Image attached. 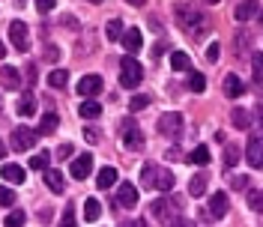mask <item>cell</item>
Masks as SVG:
<instances>
[{
    "label": "cell",
    "instance_id": "cell-1",
    "mask_svg": "<svg viewBox=\"0 0 263 227\" xmlns=\"http://www.w3.org/2000/svg\"><path fill=\"white\" fill-rule=\"evenodd\" d=\"M174 174L167 171V167H159V164H144V171H141V185L144 188H156V192H171L174 188Z\"/></svg>",
    "mask_w": 263,
    "mask_h": 227
},
{
    "label": "cell",
    "instance_id": "cell-2",
    "mask_svg": "<svg viewBox=\"0 0 263 227\" xmlns=\"http://www.w3.org/2000/svg\"><path fill=\"white\" fill-rule=\"evenodd\" d=\"M177 21L182 24V30H189L192 36H200V27H206V18L200 9L189 6V3H180L177 6Z\"/></svg>",
    "mask_w": 263,
    "mask_h": 227
},
{
    "label": "cell",
    "instance_id": "cell-3",
    "mask_svg": "<svg viewBox=\"0 0 263 227\" xmlns=\"http://www.w3.org/2000/svg\"><path fill=\"white\" fill-rule=\"evenodd\" d=\"M144 81V69H141V63L132 57V54H126L123 60H120V84L123 87H138V84Z\"/></svg>",
    "mask_w": 263,
    "mask_h": 227
},
{
    "label": "cell",
    "instance_id": "cell-4",
    "mask_svg": "<svg viewBox=\"0 0 263 227\" xmlns=\"http://www.w3.org/2000/svg\"><path fill=\"white\" fill-rule=\"evenodd\" d=\"M180 210H182L180 200H153V203H149V212H153L159 221H164V224H174Z\"/></svg>",
    "mask_w": 263,
    "mask_h": 227
},
{
    "label": "cell",
    "instance_id": "cell-5",
    "mask_svg": "<svg viewBox=\"0 0 263 227\" xmlns=\"http://www.w3.org/2000/svg\"><path fill=\"white\" fill-rule=\"evenodd\" d=\"M156 129H159V135H164V138H177L182 129V113L180 111H164L162 117H159V123H156Z\"/></svg>",
    "mask_w": 263,
    "mask_h": 227
},
{
    "label": "cell",
    "instance_id": "cell-6",
    "mask_svg": "<svg viewBox=\"0 0 263 227\" xmlns=\"http://www.w3.org/2000/svg\"><path fill=\"white\" fill-rule=\"evenodd\" d=\"M120 131H123V146L126 149H141L144 146V135H141L135 120H123L120 123Z\"/></svg>",
    "mask_w": 263,
    "mask_h": 227
},
{
    "label": "cell",
    "instance_id": "cell-7",
    "mask_svg": "<svg viewBox=\"0 0 263 227\" xmlns=\"http://www.w3.org/2000/svg\"><path fill=\"white\" fill-rule=\"evenodd\" d=\"M246 162L251 164L254 171H263V135H254V138H248Z\"/></svg>",
    "mask_w": 263,
    "mask_h": 227
},
{
    "label": "cell",
    "instance_id": "cell-8",
    "mask_svg": "<svg viewBox=\"0 0 263 227\" xmlns=\"http://www.w3.org/2000/svg\"><path fill=\"white\" fill-rule=\"evenodd\" d=\"M75 90H78V96H81V99H96L99 93L105 90V81H102L99 75H84Z\"/></svg>",
    "mask_w": 263,
    "mask_h": 227
},
{
    "label": "cell",
    "instance_id": "cell-9",
    "mask_svg": "<svg viewBox=\"0 0 263 227\" xmlns=\"http://www.w3.org/2000/svg\"><path fill=\"white\" fill-rule=\"evenodd\" d=\"M9 39L18 51H30V33H27V24L24 21H12L9 24Z\"/></svg>",
    "mask_w": 263,
    "mask_h": 227
},
{
    "label": "cell",
    "instance_id": "cell-10",
    "mask_svg": "<svg viewBox=\"0 0 263 227\" xmlns=\"http://www.w3.org/2000/svg\"><path fill=\"white\" fill-rule=\"evenodd\" d=\"M36 138H39V135H36L33 129L18 126V129L12 131V149H15V153H24V149H30V146L36 144Z\"/></svg>",
    "mask_w": 263,
    "mask_h": 227
},
{
    "label": "cell",
    "instance_id": "cell-11",
    "mask_svg": "<svg viewBox=\"0 0 263 227\" xmlns=\"http://www.w3.org/2000/svg\"><path fill=\"white\" fill-rule=\"evenodd\" d=\"M90 174H93V156L84 153V156H78V159L72 162V177L75 179H87Z\"/></svg>",
    "mask_w": 263,
    "mask_h": 227
},
{
    "label": "cell",
    "instance_id": "cell-12",
    "mask_svg": "<svg viewBox=\"0 0 263 227\" xmlns=\"http://www.w3.org/2000/svg\"><path fill=\"white\" fill-rule=\"evenodd\" d=\"M228 192H215L210 197V218H224L228 215Z\"/></svg>",
    "mask_w": 263,
    "mask_h": 227
},
{
    "label": "cell",
    "instance_id": "cell-13",
    "mask_svg": "<svg viewBox=\"0 0 263 227\" xmlns=\"http://www.w3.org/2000/svg\"><path fill=\"white\" fill-rule=\"evenodd\" d=\"M120 42H123V48L129 51L132 57H135L138 51L144 48V39H141V30H138V27H132V30H126V33H123V39H120Z\"/></svg>",
    "mask_w": 263,
    "mask_h": 227
},
{
    "label": "cell",
    "instance_id": "cell-14",
    "mask_svg": "<svg viewBox=\"0 0 263 227\" xmlns=\"http://www.w3.org/2000/svg\"><path fill=\"white\" fill-rule=\"evenodd\" d=\"M117 203H120V206H126V210H132V206L138 203V188H135L132 182H123V185H120V192H117Z\"/></svg>",
    "mask_w": 263,
    "mask_h": 227
},
{
    "label": "cell",
    "instance_id": "cell-15",
    "mask_svg": "<svg viewBox=\"0 0 263 227\" xmlns=\"http://www.w3.org/2000/svg\"><path fill=\"white\" fill-rule=\"evenodd\" d=\"M230 123L236 126V129H251V123H254V113L248 111V108H233L230 111Z\"/></svg>",
    "mask_w": 263,
    "mask_h": 227
},
{
    "label": "cell",
    "instance_id": "cell-16",
    "mask_svg": "<svg viewBox=\"0 0 263 227\" xmlns=\"http://www.w3.org/2000/svg\"><path fill=\"white\" fill-rule=\"evenodd\" d=\"M254 15H257V0H239V6L233 9L236 21H251Z\"/></svg>",
    "mask_w": 263,
    "mask_h": 227
},
{
    "label": "cell",
    "instance_id": "cell-17",
    "mask_svg": "<svg viewBox=\"0 0 263 227\" xmlns=\"http://www.w3.org/2000/svg\"><path fill=\"white\" fill-rule=\"evenodd\" d=\"M57 126H60V117H57L54 111H48V113H42L36 135H39V138H42V135H54V131H57Z\"/></svg>",
    "mask_w": 263,
    "mask_h": 227
},
{
    "label": "cell",
    "instance_id": "cell-18",
    "mask_svg": "<svg viewBox=\"0 0 263 227\" xmlns=\"http://www.w3.org/2000/svg\"><path fill=\"white\" fill-rule=\"evenodd\" d=\"M45 185H48V192H54V195H60L66 188V179H63V174L57 171V167H48L45 171Z\"/></svg>",
    "mask_w": 263,
    "mask_h": 227
},
{
    "label": "cell",
    "instance_id": "cell-19",
    "mask_svg": "<svg viewBox=\"0 0 263 227\" xmlns=\"http://www.w3.org/2000/svg\"><path fill=\"white\" fill-rule=\"evenodd\" d=\"M15 111L21 113V117H33V113H36V96H33V90H24V93H21Z\"/></svg>",
    "mask_w": 263,
    "mask_h": 227
},
{
    "label": "cell",
    "instance_id": "cell-20",
    "mask_svg": "<svg viewBox=\"0 0 263 227\" xmlns=\"http://www.w3.org/2000/svg\"><path fill=\"white\" fill-rule=\"evenodd\" d=\"M242 93H246V84L239 81V78H236L233 72H230V75H224V96H230V99H239Z\"/></svg>",
    "mask_w": 263,
    "mask_h": 227
},
{
    "label": "cell",
    "instance_id": "cell-21",
    "mask_svg": "<svg viewBox=\"0 0 263 227\" xmlns=\"http://www.w3.org/2000/svg\"><path fill=\"white\" fill-rule=\"evenodd\" d=\"M96 185L102 188V192H108L111 185H117V167H111V164H108V167H102V171H99V177H96Z\"/></svg>",
    "mask_w": 263,
    "mask_h": 227
},
{
    "label": "cell",
    "instance_id": "cell-22",
    "mask_svg": "<svg viewBox=\"0 0 263 227\" xmlns=\"http://www.w3.org/2000/svg\"><path fill=\"white\" fill-rule=\"evenodd\" d=\"M171 69L174 72H192V57L185 51H174L171 54Z\"/></svg>",
    "mask_w": 263,
    "mask_h": 227
},
{
    "label": "cell",
    "instance_id": "cell-23",
    "mask_svg": "<svg viewBox=\"0 0 263 227\" xmlns=\"http://www.w3.org/2000/svg\"><path fill=\"white\" fill-rule=\"evenodd\" d=\"M78 113H81V120H96L99 113H102V105H99L96 99H84Z\"/></svg>",
    "mask_w": 263,
    "mask_h": 227
},
{
    "label": "cell",
    "instance_id": "cell-24",
    "mask_svg": "<svg viewBox=\"0 0 263 227\" xmlns=\"http://www.w3.org/2000/svg\"><path fill=\"white\" fill-rule=\"evenodd\" d=\"M0 81H3V87H9V90H18V87H21L18 72H15V69H9V66H3V69H0Z\"/></svg>",
    "mask_w": 263,
    "mask_h": 227
},
{
    "label": "cell",
    "instance_id": "cell-25",
    "mask_svg": "<svg viewBox=\"0 0 263 227\" xmlns=\"http://www.w3.org/2000/svg\"><path fill=\"white\" fill-rule=\"evenodd\" d=\"M0 177L6 179V182H24V171L18 164H3L0 167Z\"/></svg>",
    "mask_w": 263,
    "mask_h": 227
},
{
    "label": "cell",
    "instance_id": "cell-26",
    "mask_svg": "<svg viewBox=\"0 0 263 227\" xmlns=\"http://www.w3.org/2000/svg\"><path fill=\"white\" fill-rule=\"evenodd\" d=\"M123 24H120V18H111L108 21V27H105V36H108V42H120L123 39Z\"/></svg>",
    "mask_w": 263,
    "mask_h": 227
},
{
    "label": "cell",
    "instance_id": "cell-27",
    "mask_svg": "<svg viewBox=\"0 0 263 227\" xmlns=\"http://www.w3.org/2000/svg\"><path fill=\"white\" fill-rule=\"evenodd\" d=\"M203 192H206V177H203V174H195V177L189 179V195L200 197Z\"/></svg>",
    "mask_w": 263,
    "mask_h": 227
},
{
    "label": "cell",
    "instance_id": "cell-28",
    "mask_svg": "<svg viewBox=\"0 0 263 227\" xmlns=\"http://www.w3.org/2000/svg\"><path fill=\"white\" fill-rule=\"evenodd\" d=\"M99 215H102V203H99L96 197H90V200L84 203V218H87V221H99Z\"/></svg>",
    "mask_w": 263,
    "mask_h": 227
},
{
    "label": "cell",
    "instance_id": "cell-29",
    "mask_svg": "<svg viewBox=\"0 0 263 227\" xmlns=\"http://www.w3.org/2000/svg\"><path fill=\"white\" fill-rule=\"evenodd\" d=\"M48 84L54 87V90H63L66 84H69V72H66V69H54V72L48 75Z\"/></svg>",
    "mask_w": 263,
    "mask_h": 227
},
{
    "label": "cell",
    "instance_id": "cell-30",
    "mask_svg": "<svg viewBox=\"0 0 263 227\" xmlns=\"http://www.w3.org/2000/svg\"><path fill=\"white\" fill-rule=\"evenodd\" d=\"M189 162H192V164H203V167H206V164H210V149H206L203 144L195 146V149H192V156H189Z\"/></svg>",
    "mask_w": 263,
    "mask_h": 227
},
{
    "label": "cell",
    "instance_id": "cell-31",
    "mask_svg": "<svg viewBox=\"0 0 263 227\" xmlns=\"http://www.w3.org/2000/svg\"><path fill=\"white\" fill-rule=\"evenodd\" d=\"M246 200H248V206L254 212H263V188H251L246 195Z\"/></svg>",
    "mask_w": 263,
    "mask_h": 227
},
{
    "label": "cell",
    "instance_id": "cell-32",
    "mask_svg": "<svg viewBox=\"0 0 263 227\" xmlns=\"http://www.w3.org/2000/svg\"><path fill=\"white\" fill-rule=\"evenodd\" d=\"M189 90L192 93H203L206 90V78L200 72H189Z\"/></svg>",
    "mask_w": 263,
    "mask_h": 227
},
{
    "label": "cell",
    "instance_id": "cell-33",
    "mask_svg": "<svg viewBox=\"0 0 263 227\" xmlns=\"http://www.w3.org/2000/svg\"><path fill=\"white\" fill-rule=\"evenodd\" d=\"M48 164H51V153H45V149H42V153H36V156L30 159L33 171H48Z\"/></svg>",
    "mask_w": 263,
    "mask_h": 227
},
{
    "label": "cell",
    "instance_id": "cell-34",
    "mask_svg": "<svg viewBox=\"0 0 263 227\" xmlns=\"http://www.w3.org/2000/svg\"><path fill=\"white\" fill-rule=\"evenodd\" d=\"M224 167H236V162H239V146H233V144H228L224 146Z\"/></svg>",
    "mask_w": 263,
    "mask_h": 227
},
{
    "label": "cell",
    "instance_id": "cell-35",
    "mask_svg": "<svg viewBox=\"0 0 263 227\" xmlns=\"http://www.w3.org/2000/svg\"><path fill=\"white\" fill-rule=\"evenodd\" d=\"M24 218H27V215H24L21 210H15V212H9V215H6V221H3V224H6V227H21V224H24Z\"/></svg>",
    "mask_w": 263,
    "mask_h": 227
},
{
    "label": "cell",
    "instance_id": "cell-36",
    "mask_svg": "<svg viewBox=\"0 0 263 227\" xmlns=\"http://www.w3.org/2000/svg\"><path fill=\"white\" fill-rule=\"evenodd\" d=\"M251 66H254V81H263V54H251Z\"/></svg>",
    "mask_w": 263,
    "mask_h": 227
},
{
    "label": "cell",
    "instance_id": "cell-37",
    "mask_svg": "<svg viewBox=\"0 0 263 227\" xmlns=\"http://www.w3.org/2000/svg\"><path fill=\"white\" fill-rule=\"evenodd\" d=\"M60 227H78V221H75V206H66V210H63Z\"/></svg>",
    "mask_w": 263,
    "mask_h": 227
},
{
    "label": "cell",
    "instance_id": "cell-38",
    "mask_svg": "<svg viewBox=\"0 0 263 227\" xmlns=\"http://www.w3.org/2000/svg\"><path fill=\"white\" fill-rule=\"evenodd\" d=\"M153 99L149 96H132V102H129V111H141V108H147Z\"/></svg>",
    "mask_w": 263,
    "mask_h": 227
},
{
    "label": "cell",
    "instance_id": "cell-39",
    "mask_svg": "<svg viewBox=\"0 0 263 227\" xmlns=\"http://www.w3.org/2000/svg\"><path fill=\"white\" fill-rule=\"evenodd\" d=\"M12 203H15V192H9V188L0 185V206H12Z\"/></svg>",
    "mask_w": 263,
    "mask_h": 227
},
{
    "label": "cell",
    "instance_id": "cell-40",
    "mask_svg": "<svg viewBox=\"0 0 263 227\" xmlns=\"http://www.w3.org/2000/svg\"><path fill=\"white\" fill-rule=\"evenodd\" d=\"M230 188H233V192H246L248 188V177H233L230 179Z\"/></svg>",
    "mask_w": 263,
    "mask_h": 227
},
{
    "label": "cell",
    "instance_id": "cell-41",
    "mask_svg": "<svg viewBox=\"0 0 263 227\" xmlns=\"http://www.w3.org/2000/svg\"><path fill=\"white\" fill-rule=\"evenodd\" d=\"M84 138H87L90 144H99V141H102V131L93 129V126H87V129H84Z\"/></svg>",
    "mask_w": 263,
    "mask_h": 227
},
{
    "label": "cell",
    "instance_id": "cell-42",
    "mask_svg": "<svg viewBox=\"0 0 263 227\" xmlns=\"http://www.w3.org/2000/svg\"><path fill=\"white\" fill-rule=\"evenodd\" d=\"M218 54H221V45H218V42H213V45L206 48V60H210V63H215V60H218Z\"/></svg>",
    "mask_w": 263,
    "mask_h": 227
},
{
    "label": "cell",
    "instance_id": "cell-43",
    "mask_svg": "<svg viewBox=\"0 0 263 227\" xmlns=\"http://www.w3.org/2000/svg\"><path fill=\"white\" fill-rule=\"evenodd\" d=\"M54 6H57V0H36V9L39 12H51Z\"/></svg>",
    "mask_w": 263,
    "mask_h": 227
},
{
    "label": "cell",
    "instance_id": "cell-44",
    "mask_svg": "<svg viewBox=\"0 0 263 227\" xmlns=\"http://www.w3.org/2000/svg\"><path fill=\"white\" fill-rule=\"evenodd\" d=\"M57 156H60V159H66V156H72V144H60V149H57Z\"/></svg>",
    "mask_w": 263,
    "mask_h": 227
},
{
    "label": "cell",
    "instance_id": "cell-45",
    "mask_svg": "<svg viewBox=\"0 0 263 227\" xmlns=\"http://www.w3.org/2000/svg\"><path fill=\"white\" fill-rule=\"evenodd\" d=\"M164 48H167L164 42H159V45H153V60H156V57H162V54H164Z\"/></svg>",
    "mask_w": 263,
    "mask_h": 227
},
{
    "label": "cell",
    "instance_id": "cell-46",
    "mask_svg": "<svg viewBox=\"0 0 263 227\" xmlns=\"http://www.w3.org/2000/svg\"><path fill=\"white\" fill-rule=\"evenodd\" d=\"M254 123H257V126H263V105H257V108H254Z\"/></svg>",
    "mask_w": 263,
    "mask_h": 227
},
{
    "label": "cell",
    "instance_id": "cell-47",
    "mask_svg": "<svg viewBox=\"0 0 263 227\" xmlns=\"http://www.w3.org/2000/svg\"><path fill=\"white\" fill-rule=\"evenodd\" d=\"M27 81H30V87L36 84V66H27Z\"/></svg>",
    "mask_w": 263,
    "mask_h": 227
},
{
    "label": "cell",
    "instance_id": "cell-48",
    "mask_svg": "<svg viewBox=\"0 0 263 227\" xmlns=\"http://www.w3.org/2000/svg\"><path fill=\"white\" fill-rule=\"evenodd\" d=\"M135 227H149V224L144 221V218H138V221H135Z\"/></svg>",
    "mask_w": 263,
    "mask_h": 227
},
{
    "label": "cell",
    "instance_id": "cell-49",
    "mask_svg": "<svg viewBox=\"0 0 263 227\" xmlns=\"http://www.w3.org/2000/svg\"><path fill=\"white\" fill-rule=\"evenodd\" d=\"M126 3H132V6H141V3H147V0H126Z\"/></svg>",
    "mask_w": 263,
    "mask_h": 227
},
{
    "label": "cell",
    "instance_id": "cell-50",
    "mask_svg": "<svg viewBox=\"0 0 263 227\" xmlns=\"http://www.w3.org/2000/svg\"><path fill=\"white\" fill-rule=\"evenodd\" d=\"M3 57H6V45H3V42H0V60H3Z\"/></svg>",
    "mask_w": 263,
    "mask_h": 227
},
{
    "label": "cell",
    "instance_id": "cell-51",
    "mask_svg": "<svg viewBox=\"0 0 263 227\" xmlns=\"http://www.w3.org/2000/svg\"><path fill=\"white\" fill-rule=\"evenodd\" d=\"M3 156H6V146H3V141H0V159H3Z\"/></svg>",
    "mask_w": 263,
    "mask_h": 227
},
{
    "label": "cell",
    "instance_id": "cell-52",
    "mask_svg": "<svg viewBox=\"0 0 263 227\" xmlns=\"http://www.w3.org/2000/svg\"><path fill=\"white\" fill-rule=\"evenodd\" d=\"M15 6H24V0H15Z\"/></svg>",
    "mask_w": 263,
    "mask_h": 227
},
{
    "label": "cell",
    "instance_id": "cell-53",
    "mask_svg": "<svg viewBox=\"0 0 263 227\" xmlns=\"http://www.w3.org/2000/svg\"><path fill=\"white\" fill-rule=\"evenodd\" d=\"M203 3H218V0H203Z\"/></svg>",
    "mask_w": 263,
    "mask_h": 227
},
{
    "label": "cell",
    "instance_id": "cell-54",
    "mask_svg": "<svg viewBox=\"0 0 263 227\" xmlns=\"http://www.w3.org/2000/svg\"><path fill=\"white\" fill-rule=\"evenodd\" d=\"M90 3H102V0H90Z\"/></svg>",
    "mask_w": 263,
    "mask_h": 227
},
{
    "label": "cell",
    "instance_id": "cell-55",
    "mask_svg": "<svg viewBox=\"0 0 263 227\" xmlns=\"http://www.w3.org/2000/svg\"><path fill=\"white\" fill-rule=\"evenodd\" d=\"M260 24H263V12H260Z\"/></svg>",
    "mask_w": 263,
    "mask_h": 227
}]
</instances>
